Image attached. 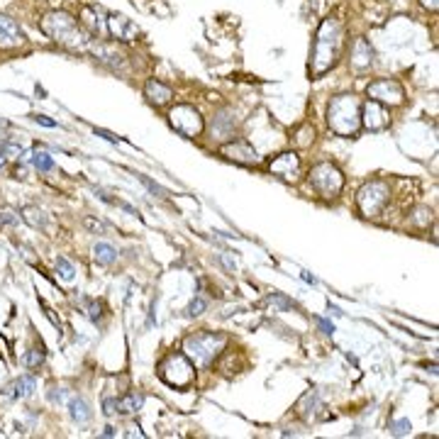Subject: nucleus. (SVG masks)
I'll return each instance as SVG.
<instances>
[{"label": "nucleus", "mask_w": 439, "mask_h": 439, "mask_svg": "<svg viewBox=\"0 0 439 439\" xmlns=\"http://www.w3.org/2000/svg\"><path fill=\"white\" fill-rule=\"evenodd\" d=\"M344 47V27L337 17L322 20L318 34H315L313 52H310V73L315 78L325 76L329 68L337 66Z\"/></svg>", "instance_id": "1"}, {"label": "nucleus", "mask_w": 439, "mask_h": 439, "mask_svg": "<svg viewBox=\"0 0 439 439\" xmlns=\"http://www.w3.org/2000/svg\"><path fill=\"white\" fill-rule=\"evenodd\" d=\"M39 27H42V32L47 34L49 39H54V42L66 49H86L88 42H91L88 32H83L81 22L73 20L68 13H64V10H52V13H47L42 17V22H39Z\"/></svg>", "instance_id": "2"}, {"label": "nucleus", "mask_w": 439, "mask_h": 439, "mask_svg": "<svg viewBox=\"0 0 439 439\" xmlns=\"http://www.w3.org/2000/svg\"><path fill=\"white\" fill-rule=\"evenodd\" d=\"M327 125L334 135L354 137L362 130V101L354 93H342L329 101Z\"/></svg>", "instance_id": "3"}, {"label": "nucleus", "mask_w": 439, "mask_h": 439, "mask_svg": "<svg viewBox=\"0 0 439 439\" xmlns=\"http://www.w3.org/2000/svg\"><path fill=\"white\" fill-rule=\"evenodd\" d=\"M225 347H227V337H225V334L208 332V329L191 334V337H186V342H184L186 357H188L191 362H193L195 366H200V369H208L210 364H213L215 359L220 357L222 349H225Z\"/></svg>", "instance_id": "4"}, {"label": "nucleus", "mask_w": 439, "mask_h": 439, "mask_svg": "<svg viewBox=\"0 0 439 439\" xmlns=\"http://www.w3.org/2000/svg\"><path fill=\"white\" fill-rule=\"evenodd\" d=\"M388 203H391V186L381 179L369 181L357 195V205L364 213V218H378Z\"/></svg>", "instance_id": "5"}, {"label": "nucleus", "mask_w": 439, "mask_h": 439, "mask_svg": "<svg viewBox=\"0 0 439 439\" xmlns=\"http://www.w3.org/2000/svg\"><path fill=\"white\" fill-rule=\"evenodd\" d=\"M159 376L174 388H188L195 381V366L186 354H169L159 364Z\"/></svg>", "instance_id": "6"}, {"label": "nucleus", "mask_w": 439, "mask_h": 439, "mask_svg": "<svg viewBox=\"0 0 439 439\" xmlns=\"http://www.w3.org/2000/svg\"><path fill=\"white\" fill-rule=\"evenodd\" d=\"M308 181H310V186H313V188L318 191L320 195H322V198H337V195L342 193V188H344L342 171H339L334 164H329V161L315 164L313 169H310Z\"/></svg>", "instance_id": "7"}, {"label": "nucleus", "mask_w": 439, "mask_h": 439, "mask_svg": "<svg viewBox=\"0 0 439 439\" xmlns=\"http://www.w3.org/2000/svg\"><path fill=\"white\" fill-rule=\"evenodd\" d=\"M169 122L179 135L191 137V140H193V137H200L205 130L203 115H200V110L193 105H176L174 110L169 112Z\"/></svg>", "instance_id": "8"}, {"label": "nucleus", "mask_w": 439, "mask_h": 439, "mask_svg": "<svg viewBox=\"0 0 439 439\" xmlns=\"http://www.w3.org/2000/svg\"><path fill=\"white\" fill-rule=\"evenodd\" d=\"M366 93L371 101L381 103V105L398 107L405 103V88H403V83L396 81V78H376V81L369 83Z\"/></svg>", "instance_id": "9"}, {"label": "nucleus", "mask_w": 439, "mask_h": 439, "mask_svg": "<svg viewBox=\"0 0 439 439\" xmlns=\"http://www.w3.org/2000/svg\"><path fill=\"white\" fill-rule=\"evenodd\" d=\"M362 125L371 132H383L391 127V112L376 101L362 103Z\"/></svg>", "instance_id": "10"}, {"label": "nucleus", "mask_w": 439, "mask_h": 439, "mask_svg": "<svg viewBox=\"0 0 439 439\" xmlns=\"http://www.w3.org/2000/svg\"><path fill=\"white\" fill-rule=\"evenodd\" d=\"M271 174L278 176L281 181L295 184L300 176V156L295 154V151H283V154H278L271 161Z\"/></svg>", "instance_id": "11"}, {"label": "nucleus", "mask_w": 439, "mask_h": 439, "mask_svg": "<svg viewBox=\"0 0 439 439\" xmlns=\"http://www.w3.org/2000/svg\"><path fill=\"white\" fill-rule=\"evenodd\" d=\"M105 27H107V32H110L112 37L120 39V42H132V39H137V34H140V27H137L130 17H125V15H120V13H107Z\"/></svg>", "instance_id": "12"}, {"label": "nucleus", "mask_w": 439, "mask_h": 439, "mask_svg": "<svg viewBox=\"0 0 439 439\" xmlns=\"http://www.w3.org/2000/svg\"><path fill=\"white\" fill-rule=\"evenodd\" d=\"M220 154L232 161H237V164H246V166L259 164V154H256V149L244 140H235V142H230V144H222Z\"/></svg>", "instance_id": "13"}, {"label": "nucleus", "mask_w": 439, "mask_h": 439, "mask_svg": "<svg viewBox=\"0 0 439 439\" xmlns=\"http://www.w3.org/2000/svg\"><path fill=\"white\" fill-rule=\"evenodd\" d=\"M24 44V32L8 15H0V49H15Z\"/></svg>", "instance_id": "14"}, {"label": "nucleus", "mask_w": 439, "mask_h": 439, "mask_svg": "<svg viewBox=\"0 0 439 439\" xmlns=\"http://www.w3.org/2000/svg\"><path fill=\"white\" fill-rule=\"evenodd\" d=\"M349 61H352V66L357 68V71H364V68L371 66L373 49H371V44H369L364 37L354 39V44H352V59H349Z\"/></svg>", "instance_id": "15"}, {"label": "nucleus", "mask_w": 439, "mask_h": 439, "mask_svg": "<svg viewBox=\"0 0 439 439\" xmlns=\"http://www.w3.org/2000/svg\"><path fill=\"white\" fill-rule=\"evenodd\" d=\"M34 391H37V381H34V376H20V378H15L3 393L8 398H13V401H24V398H29Z\"/></svg>", "instance_id": "16"}, {"label": "nucleus", "mask_w": 439, "mask_h": 439, "mask_svg": "<svg viewBox=\"0 0 439 439\" xmlns=\"http://www.w3.org/2000/svg\"><path fill=\"white\" fill-rule=\"evenodd\" d=\"M144 96L149 98V103H154V105H166V103L174 98V91H171L166 83L156 81V78H149V81L144 83Z\"/></svg>", "instance_id": "17"}, {"label": "nucleus", "mask_w": 439, "mask_h": 439, "mask_svg": "<svg viewBox=\"0 0 439 439\" xmlns=\"http://www.w3.org/2000/svg\"><path fill=\"white\" fill-rule=\"evenodd\" d=\"M213 132L220 137V140H227V137L235 132V117H232L230 110H220L213 120Z\"/></svg>", "instance_id": "18"}, {"label": "nucleus", "mask_w": 439, "mask_h": 439, "mask_svg": "<svg viewBox=\"0 0 439 439\" xmlns=\"http://www.w3.org/2000/svg\"><path fill=\"white\" fill-rule=\"evenodd\" d=\"M142 405H144V396L142 393H127L125 398L117 401V412L120 415H135V412L142 410Z\"/></svg>", "instance_id": "19"}, {"label": "nucleus", "mask_w": 439, "mask_h": 439, "mask_svg": "<svg viewBox=\"0 0 439 439\" xmlns=\"http://www.w3.org/2000/svg\"><path fill=\"white\" fill-rule=\"evenodd\" d=\"M68 415H71V420L78 422V425H86V422L91 420V408H88V403L83 401V398H71V401H68Z\"/></svg>", "instance_id": "20"}, {"label": "nucleus", "mask_w": 439, "mask_h": 439, "mask_svg": "<svg viewBox=\"0 0 439 439\" xmlns=\"http://www.w3.org/2000/svg\"><path fill=\"white\" fill-rule=\"evenodd\" d=\"M93 254H96V259L101 261V264H115V261H117L115 246L105 244V241H98V244L93 246Z\"/></svg>", "instance_id": "21"}, {"label": "nucleus", "mask_w": 439, "mask_h": 439, "mask_svg": "<svg viewBox=\"0 0 439 439\" xmlns=\"http://www.w3.org/2000/svg\"><path fill=\"white\" fill-rule=\"evenodd\" d=\"M32 164H34V169H39V171H52L54 169V159L47 154V151H34L32 154Z\"/></svg>", "instance_id": "22"}, {"label": "nucleus", "mask_w": 439, "mask_h": 439, "mask_svg": "<svg viewBox=\"0 0 439 439\" xmlns=\"http://www.w3.org/2000/svg\"><path fill=\"white\" fill-rule=\"evenodd\" d=\"M22 220H27L32 227H44L47 225V218L39 208H24L22 210Z\"/></svg>", "instance_id": "23"}, {"label": "nucleus", "mask_w": 439, "mask_h": 439, "mask_svg": "<svg viewBox=\"0 0 439 439\" xmlns=\"http://www.w3.org/2000/svg\"><path fill=\"white\" fill-rule=\"evenodd\" d=\"M410 430H412L410 420H393L391 425H388V432H391L393 437H405L410 435Z\"/></svg>", "instance_id": "24"}, {"label": "nucleus", "mask_w": 439, "mask_h": 439, "mask_svg": "<svg viewBox=\"0 0 439 439\" xmlns=\"http://www.w3.org/2000/svg\"><path fill=\"white\" fill-rule=\"evenodd\" d=\"M57 271L61 274L64 281H73V276H76V269H73V264L68 259H64V256H59V259H57Z\"/></svg>", "instance_id": "25"}, {"label": "nucleus", "mask_w": 439, "mask_h": 439, "mask_svg": "<svg viewBox=\"0 0 439 439\" xmlns=\"http://www.w3.org/2000/svg\"><path fill=\"white\" fill-rule=\"evenodd\" d=\"M269 303L274 305V308H278V310H295L298 308V305L293 303V300H288V298H283V295L281 293H274V295H269Z\"/></svg>", "instance_id": "26"}, {"label": "nucleus", "mask_w": 439, "mask_h": 439, "mask_svg": "<svg viewBox=\"0 0 439 439\" xmlns=\"http://www.w3.org/2000/svg\"><path fill=\"white\" fill-rule=\"evenodd\" d=\"M42 362H44V354L39 352V349H29V352L24 354V359H22V364H24L27 369H37Z\"/></svg>", "instance_id": "27"}, {"label": "nucleus", "mask_w": 439, "mask_h": 439, "mask_svg": "<svg viewBox=\"0 0 439 439\" xmlns=\"http://www.w3.org/2000/svg\"><path fill=\"white\" fill-rule=\"evenodd\" d=\"M205 308H208V305H205V300L203 298H195V300H191V305H188V310H186V313H188V318H198V315H203Z\"/></svg>", "instance_id": "28"}, {"label": "nucleus", "mask_w": 439, "mask_h": 439, "mask_svg": "<svg viewBox=\"0 0 439 439\" xmlns=\"http://www.w3.org/2000/svg\"><path fill=\"white\" fill-rule=\"evenodd\" d=\"M137 179H140L142 184H144L147 188H149V191H151V193H154V195H161V198H166V191L161 188L159 184H154V181H151V179H147V176H142V174H137Z\"/></svg>", "instance_id": "29"}, {"label": "nucleus", "mask_w": 439, "mask_h": 439, "mask_svg": "<svg viewBox=\"0 0 439 439\" xmlns=\"http://www.w3.org/2000/svg\"><path fill=\"white\" fill-rule=\"evenodd\" d=\"M83 225H86L88 230L96 232V235H103V232H105V225H103V222H98V220H93V218H86V220H83Z\"/></svg>", "instance_id": "30"}, {"label": "nucleus", "mask_w": 439, "mask_h": 439, "mask_svg": "<svg viewBox=\"0 0 439 439\" xmlns=\"http://www.w3.org/2000/svg\"><path fill=\"white\" fill-rule=\"evenodd\" d=\"M103 410H105L107 417H112L117 412V401H112V398H105V401H103Z\"/></svg>", "instance_id": "31"}, {"label": "nucleus", "mask_w": 439, "mask_h": 439, "mask_svg": "<svg viewBox=\"0 0 439 439\" xmlns=\"http://www.w3.org/2000/svg\"><path fill=\"white\" fill-rule=\"evenodd\" d=\"M318 325H320V327H322V332H325V334H334V325L329 322V320L318 318Z\"/></svg>", "instance_id": "32"}, {"label": "nucleus", "mask_w": 439, "mask_h": 439, "mask_svg": "<svg viewBox=\"0 0 439 439\" xmlns=\"http://www.w3.org/2000/svg\"><path fill=\"white\" fill-rule=\"evenodd\" d=\"M34 122H39V125H44V127H57V122L49 120L47 115H37V117H34Z\"/></svg>", "instance_id": "33"}, {"label": "nucleus", "mask_w": 439, "mask_h": 439, "mask_svg": "<svg viewBox=\"0 0 439 439\" xmlns=\"http://www.w3.org/2000/svg\"><path fill=\"white\" fill-rule=\"evenodd\" d=\"M88 310H91V313H88V315H91L93 322H98V318H101V305L91 303V308H88Z\"/></svg>", "instance_id": "34"}, {"label": "nucleus", "mask_w": 439, "mask_h": 439, "mask_svg": "<svg viewBox=\"0 0 439 439\" xmlns=\"http://www.w3.org/2000/svg\"><path fill=\"white\" fill-rule=\"evenodd\" d=\"M96 135H98V137H105L107 142H120V137L110 135V132H105V130H98V127H96Z\"/></svg>", "instance_id": "35"}, {"label": "nucleus", "mask_w": 439, "mask_h": 439, "mask_svg": "<svg viewBox=\"0 0 439 439\" xmlns=\"http://www.w3.org/2000/svg\"><path fill=\"white\" fill-rule=\"evenodd\" d=\"M420 3H422V8L432 10V13H437V8H439V0H420Z\"/></svg>", "instance_id": "36"}, {"label": "nucleus", "mask_w": 439, "mask_h": 439, "mask_svg": "<svg viewBox=\"0 0 439 439\" xmlns=\"http://www.w3.org/2000/svg\"><path fill=\"white\" fill-rule=\"evenodd\" d=\"M303 281H308V283H313V285L318 283V281H315V276H310L308 271H303Z\"/></svg>", "instance_id": "37"}, {"label": "nucleus", "mask_w": 439, "mask_h": 439, "mask_svg": "<svg viewBox=\"0 0 439 439\" xmlns=\"http://www.w3.org/2000/svg\"><path fill=\"white\" fill-rule=\"evenodd\" d=\"M329 313H332V315H337V318H342V315H344L342 310L337 308V305H329Z\"/></svg>", "instance_id": "38"}, {"label": "nucleus", "mask_w": 439, "mask_h": 439, "mask_svg": "<svg viewBox=\"0 0 439 439\" xmlns=\"http://www.w3.org/2000/svg\"><path fill=\"white\" fill-rule=\"evenodd\" d=\"M117 432H115V427H105V432H103V437H115Z\"/></svg>", "instance_id": "39"}, {"label": "nucleus", "mask_w": 439, "mask_h": 439, "mask_svg": "<svg viewBox=\"0 0 439 439\" xmlns=\"http://www.w3.org/2000/svg\"><path fill=\"white\" fill-rule=\"evenodd\" d=\"M5 166V151H0V169Z\"/></svg>", "instance_id": "40"}]
</instances>
